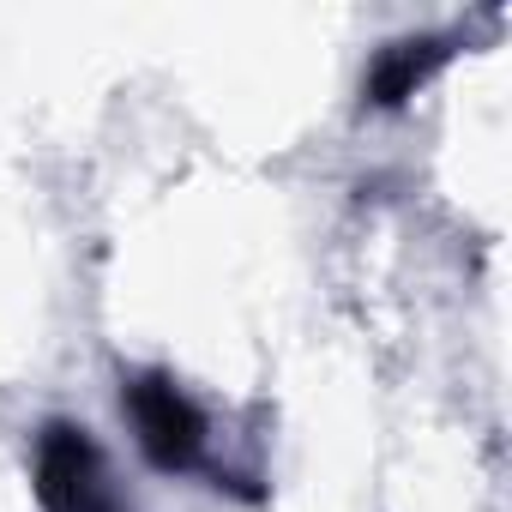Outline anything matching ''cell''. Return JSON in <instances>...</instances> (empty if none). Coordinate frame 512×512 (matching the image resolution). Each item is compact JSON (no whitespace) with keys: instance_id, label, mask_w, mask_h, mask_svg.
<instances>
[{"instance_id":"6da1fadb","label":"cell","mask_w":512,"mask_h":512,"mask_svg":"<svg viewBox=\"0 0 512 512\" xmlns=\"http://www.w3.org/2000/svg\"><path fill=\"white\" fill-rule=\"evenodd\" d=\"M121 416L133 422V440H139L151 470L175 476V470H193L205 458V416L163 368L121 374Z\"/></svg>"},{"instance_id":"3957f363","label":"cell","mask_w":512,"mask_h":512,"mask_svg":"<svg viewBox=\"0 0 512 512\" xmlns=\"http://www.w3.org/2000/svg\"><path fill=\"white\" fill-rule=\"evenodd\" d=\"M446 61H452V43H446V37H398V43H386V49L374 55V67H368V79H362V103H368V109H398V103H410Z\"/></svg>"},{"instance_id":"7a4b0ae2","label":"cell","mask_w":512,"mask_h":512,"mask_svg":"<svg viewBox=\"0 0 512 512\" xmlns=\"http://www.w3.org/2000/svg\"><path fill=\"white\" fill-rule=\"evenodd\" d=\"M31 482H37L43 512H127L121 494H115V482H109V464H103L91 428L61 422V416L37 428Z\"/></svg>"}]
</instances>
